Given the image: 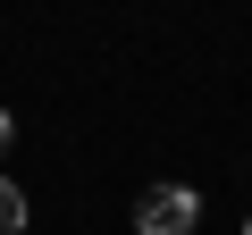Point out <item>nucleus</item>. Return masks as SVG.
<instances>
[{
  "label": "nucleus",
  "instance_id": "f257e3e1",
  "mask_svg": "<svg viewBox=\"0 0 252 235\" xmlns=\"http://www.w3.org/2000/svg\"><path fill=\"white\" fill-rule=\"evenodd\" d=\"M202 227V193L193 185H152L135 202V235H193Z\"/></svg>",
  "mask_w": 252,
  "mask_h": 235
},
{
  "label": "nucleus",
  "instance_id": "f03ea898",
  "mask_svg": "<svg viewBox=\"0 0 252 235\" xmlns=\"http://www.w3.org/2000/svg\"><path fill=\"white\" fill-rule=\"evenodd\" d=\"M0 235H26V193L0 176Z\"/></svg>",
  "mask_w": 252,
  "mask_h": 235
},
{
  "label": "nucleus",
  "instance_id": "7ed1b4c3",
  "mask_svg": "<svg viewBox=\"0 0 252 235\" xmlns=\"http://www.w3.org/2000/svg\"><path fill=\"white\" fill-rule=\"evenodd\" d=\"M9 135H17V126H9V109H0V151H9Z\"/></svg>",
  "mask_w": 252,
  "mask_h": 235
},
{
  "label": "nucleus",
  "instance_id": "20e7f679",
  "mask_svg": "<svg viewBox=\"0 0 252 235\" xmlns=\"http://www.w3.org/2000/svg\"><path fill=\"white\" fill-rule=\"evenodd\" d=\"M244 235H252V227H244Z\"/></svg>",
  "mask_w": 252,
  "mask_h": 235
}]
</instances>
